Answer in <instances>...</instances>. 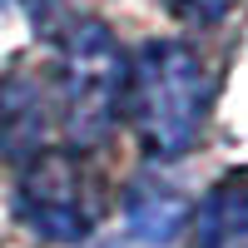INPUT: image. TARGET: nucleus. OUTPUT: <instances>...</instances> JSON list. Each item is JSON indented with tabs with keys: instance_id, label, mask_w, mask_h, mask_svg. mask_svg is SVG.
Masks as SVG:
<instances>
[{
	"instance_id": "nucleus-1",
	"label": "nucleus",
	"mask_w": 248,
	"mask_h": 248,
	"mask_svg": "<svg viewBox=\"0 0 248 248\" xmlns=\"http://www.w3.org/2000/svg\"><path fill=\"white\" fill-rule=\"evenodd\" d=\"M129 114L149 154H184L209 114V75L199 55L179 40H144L129 60Z\"/></svg>"
},
{
	"instance_id": "nucleus-2",
	"label": "nucleus",
	"mask_w": 248,
	"mask_h": 248,
	"mask_svg": "<svg viewBox=\"0 0 248 248\" xmlns=\"http://www.w3.org/2000/svg\"><path fill=\"white\" fill-rule=\"evenodd\" d=\"M124 85H129V65H124L114 35L99 20L75 25L60 50V119L79 149L109 139V129L119 124Z\"/></svg>"
},
{
	"instance_id": "nucleus-3",
	"label": "nucleus",
	"mask_w": 248,
	"mask_h": 248,
	"mask_svg": "<svg viewBox=\"0 0 248 248\" xmlns=\"http://www.w3.org/2000/svg\"><path fill=\"white\" fill-rule=\"evenodd\" d=\"M15 209L45 243H79L90 233V209L79 189V169L65 154H35L20 174Z\"/></svg>"
},
{
	"instance_id": "nucleus-4",
	"label": "nucleus",
	"mask_w": 248,
	"mask_h": 248,
	"mask_svg": "<svg viewBox=\"0 0 248 248\" xmlns=\"http://www.w3.org/2000/svg\"><path fill=\"white\" fill-rule=\"evenodd\" d=\"M45 90L30 75H10L0 85V154L10 164H30L35 154H45Z\"/></svg>"
},
{
	"instance_id": "nucleus-5",
	"label": "nucleus",
	"mask_w": 248,
	"mask_h": 248,
	"mask_svg": "<svg viewBox=\"0 0 248 248\" xmlns=\"http://www.w3.org/2000/svg\"><path fill=\"white\" fill-rule=\"evenodd\" d=\"M199 248H248V179H223L194 214Z\"/></svg>"
},
{
	"instance_id": "nucleus-6",
	"label": "nucleus",
	"mask_w": 248,
	"mask_h": 248,
	"mask_svg": "<svg viewBox=\"0 0 248 248\" xmlns=\"http://www.w3.org/2000/svg\"><path fill=\"white\" fill-rule=\"evenodd\" d=\"M124 214H129V229H134L139 243L164 248V243H174V238H179L184 223H189V203H184V194H174L169 184L144 179V184H134V189H129Z\"/></svg>"
}]
</instances>
